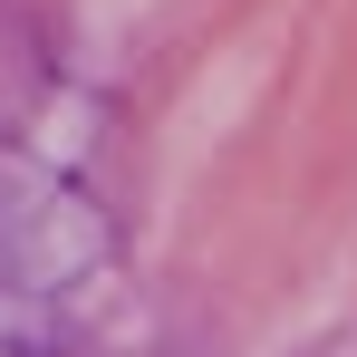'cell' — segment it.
<instances>
[{"mask_svg":"<svg viewBox=\"0 0 357 357\" xmlns=\"http://www.w3.org/2000/svg\"><path fill=\"white\" fill-rule=\"evenodd\" d=\"M107 280V222L68 174L0 145V357L49 348Z\"/></svg>","mask_w":357,"mask_h":357,"instance_id":"cell-1","label":"cell"}]
</instances>
